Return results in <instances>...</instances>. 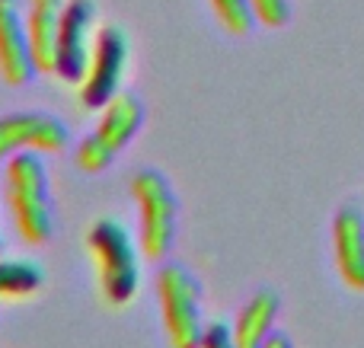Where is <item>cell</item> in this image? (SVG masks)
Listing matches in <instances>:
<instances>
[{
    "label": "cell",
    "instance_id": "6da1fadb",
    "mask_svg": "<svg viewBox=\"0 0 364 348\" xmlns=\"http://www.w3.org/2000/svg\"><path fill=\"white\" fill-rule=\"evenodd\" d=\"M87 249L93 256L100 294L106 304H132L141 288V243H134L125 224L115 217H100L87 234Z\"/></svg>",
    "mask_w": 364,
    "mask_h": 348
},
{
    "label": "cell",
    "instance_id": "7a4b0ae2",
    "mask_svg": "<svg viewBox=\"0 0 364 348\" xmlns=\"http://www.w3.org/2000/svg\"><path fill=\"white\" fill-rule=\"evenodd\" d=\"M6 202L13 227L29 246H38L51 236V176L42 153L19 151L6 160Z\"/></svg>",
    "mask_w": 364,
    "mask_h": 348
},
{
    "label": "cell",
    "instance_id": "3957f363",
    "mask_svg": "<svg viewBox=\"0 0 364 348\" xmlns=\"http://www.w3.org/2000/svg\"><path fill=\"white\" fill-rule=\"evenodd\" d=\"M157 298L170 348H198L205 336V294L201 281L182 262H170L157 275Z\"/></svg>",
    "mask_w": 364,
    "mask_h": 348
},
{
    "label": "cell",
    "instance_id": "277c9868",
    "mask_svg": "<svg viewBox=\"0 0 364 348\" xmlns=\"http://www.w3.org/2000/svg\"><path fill=\"white\" fill-rule=\"evenodd\" d=\"M132 195L138 202V224H141V253L151 259H164L176 243L179 227V198L173 192L170 179L154 166H144L132 176Z\"/></svg>",
    "mask_w": 364,
    "mask_h": 348
},
{
    "label": "cell",
    "instance_id": "5b68a950",
    "mask_svg": "<svg viewBox=\"0 0 364 348\" xmlns=\"http://www.w3.org/2000/svg\"><path fill=\"white\" fill-rule=\"evenodd\" d=\"M132 61V42L128 32L115 23H106L96 29L93 48H90L87 70L80 77V102L87 109H102L122 89V80L128 74Z\"/></svg>",
    "mask_w": 364,
    "mask_h": 348
},
{
    "label": "cell",
    "instance_id": "8992f818",
    "mask_svg": "<svg viewBox=\"0 0 364 348\" xmlns=\"http://www.w3.org/2000/svg\"><path fill=\"white\" fill-rule=\"evenodd\" d=\"M96 4L93 0H68L58 23L55 45V74L64 83H80L96 38Z\"/></svg>",
    "mask_w": 364,
    "mask_h": 348
},
{
    "label": "cell",
    "instance_id": "52a82bcc",
    "mask_svg": "<svg viewBox=\"0 0 364 348\" xmlns=\"http://www.w3.org/2000/svg\"><path fill=\"white\" fill-rule=\"evenodd\" d=\"M70 144V131L58 115L29 109L10 112L0 119V160H10L19 151L36 153H61Z\"/></svg>",
    "mask_w": 364,
    "mask_h": 348
},
{
    "label": "cell",
    "instance_id": "ba28073f",
    "mask_svg": "<svg viewBox=\"0 0 364 348\" xmlns=\"http://www.w3.org/2000/svg\"><path fill=\"white\" fill-rule=\"evenodd\" d=\"M36 74L23 0H0V80L6 87H23Z\"/></svg>",
    "mask_w": 364,
    "mask_h": 348
},
{
    "label": "cell",
    "instance_id": "9c48e42d",
    "mask_svg": "<svg viewBox=\"0 0 364 348\" xmlns=\"http://www.w3.org/2000/svg\"><path fill=\"white\" fill-rule=\"evenodd\" d=\"M333 259L336 272L352 291H364V214L355 205L333 217Z\"/></svg>",
    "mask_w": 364,
    "mask_h": 348
},
{
    "label": "cell",
    "instance_id": "30bf717a",
    "mask_svg": "<svg viewBox=\"0 0 364 348\" xmlns=\"http://www.w3.org/2000/svg\"><path fill=\"white\" fill-rule=\"evenodd\" d=\"M144 125V102L128 89H119L106 106L100 109V121H96V141L106 147L109 153H122L134 141V134Z\"/></svg>",
    "mask_w": 364,
    "mask_h": 348
},
{
    "label": "cell",
    "instance_id": "8fae6325",
    "mask_svg": "<svg viewBox=\"0 0 364 348\" xmlns=\"http://www.w3.org/2000/svg\"><path fill=\"white\" fill-rule=\"evenodd\" d=\"M68 0H29L26 6V29H29L32 58L38 74H55V45H58V23Z\"/></svg>",
    "mask_w": 364,
    "mask_h": 348
},
{
    "label": "cell",
    "instance_id": "7c38bea8",
    "mask_svg": "<svg viewBox=\"0 0 364 348\" xmlns=\"http://www.w3.org/2000/svg\"><path fill=\"white\" fill-rule=\"evenodd\" d=\"M278 294L272 288H259L243 307H240L237 320H233L230 332L237 348H262L265 336L275 330V317H278Z\"/></svg>",
    "mask_w": 364,
    "mask_h": 348
},
{
    "label": "cell",
    "instance_id": "4fadbf2b",
    "mask_svg": "<svg viewBox=\"0 0 364 348\" xmlns=\"http://www.w3.org/2000/svg\"><path fill=\"white\" fill-rule=\"evenodd\" d=\"M45 272L32 259H0V304L26 300L42 288Z\"/></svg>",
    "mask_w": 364,
    "mask_h": 348
},
{
    "label": "cell",
    "instance_id": "5bb4252c",
    "mask_svg": "<svg viewBox=\"0 0 364 348\" xmlns=\"http://www.w3.org/2000/svg\"><path fill=\"white\" fill-rule=\"evenodd\" d=\"M208 4L230 36H250L256 29V13H252L250 0H208Z\"/></svg>",
    "mask_w": 364,
    "mask_h": 348
},
{
    "label": "cell",
    "instance_id": "9a60e30c",
    "mask_svg": "<svg viewBox=\"0 0 364 348\" xmlns=\"http://www.w3.org/2000/svg\"><path fill=\"white\" fill-rule=\"evenodd\" d=\"M112 160L115 157L96 141V134H87V138L77 144V166H80L83 173H102Z\"/></svg>",
    "mask_w": 364,
    "mask_h": 348
},
{
    "label": "cell",
    "instance_id": "2e32d148",
    "mask_svg": "<svg viewBox=\"0 0 364 348\" xmlns=\"http://www.w3.org/2000/svg\"><path fill=\"white\" fill-rule=\"evenodd\" d=\"M256 23L265 29H282L291 23V0H250Z\"/></svg>",
    "mask_w": 364,
    "mask_h": 348
},
{
    "label": "cell",
    "instance_id": "e0dca14e",
    "mask_svg": "<svg viewBox=\"0 0 364 348\" xmlns=\"http://www.w3.org/2000/svg\"><path fill=\"white\" fill-rule=\"evenodd\" d=\"M198 348H237L230 326L227 323H208V330H205V336H201Z\"/></svg>",
    "mask_w": 364,
    "mask_h": 348
},
{
    "label": "cell",
    "instance_id": "ac0fdd59",
    "mask_svg": "<svg viewBox=\"0 0 364 348\" xmlns=\"http://www.w3.org/2000/svg\"><path fill=\"white\" fill-rule=\"evenodd\" d=\"M262 348H294V342H291V336H288V332H282V330H272L269 336H265Z\"/></svg>",
    "mask_w": 364,
    "mask_h": 348
}]
</instances>
